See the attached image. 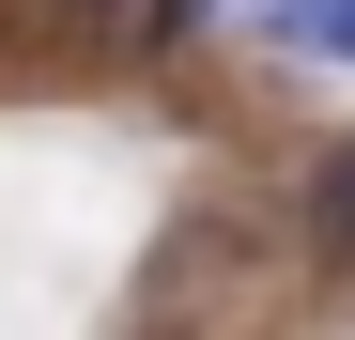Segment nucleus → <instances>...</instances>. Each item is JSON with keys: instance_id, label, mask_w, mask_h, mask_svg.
I'll list each match as a JSON object with an SVG mask.
<instances>
[{"instance_id": "obj_1", "label": "nucleus", "mask_w": 355, "mask_h": 340, "mask_svg": "<svg viewBox=\"0 0 355 340\" xmlns=\"http://www.w3.org/2000/svg\"><path fill=\"white\" fill-rule=\"evenodd\" d=\"M248 31L293 62H355V0H248Z\"/></svg>"}, {"instance_id": "obj_2", "label": "nucleus", "mask_w": 355, "mask_h": 340, "mask_svg": "<svg viewBox=\"0 0 355 340\" xmlns=\"http://www.w3.org/2000/svg\"><path fill=\"white\" fill-rule=\"evenodd\" d=\"M309 248L355 278V139H324V155H309Z\"/></svg>"}, {"instance_id": "obj_3", "label": "nucleus", "mask_w": 355, "mask_h": 340, "mask_svg": "<svg viewBox=\"0 0 355 340\" xmlns=\"http://www.w3.org/2000/svg\"><path fill=\"white\" fill-rule=\"evenodd\" d=\"M216 16H232V0H124V46H139V62H186Z\"/></svg>"}, {"instance_id": "obj_4", "label": "nucleus", "mask_w": 355, "mask_h": 340, "mask_svg": "<svg viewBox=\"0 0 355 340\" xmlns=\"http://www.w3.org/2000/svg\"><path fill=\"white\" fill-rule=\"evenodd\" d=\"M78 16H108V0H78Z\"/></svg>"}]
</instances>
